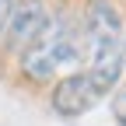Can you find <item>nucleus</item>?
<instances>
[{"mask_svg": "<svg viewBox=\"0 0 126 126\" xmlns=\"http://www.w3.org/2000/svg\"><path fill=\"white\" fill-rule=\"evenodd\" d=\"M84 56V28L70 18H49L46 32L21 53V74L32 81H49L63 67H74Z\"/></svg>", "mask_w": 126, "mask_h": 126, "instance_id": "f03ea898", "label": "nucleus"}, {"mask_svg": "<svg viewBox=\"0 0 126 126\" xmlns=\"http://www.w3.org/2000/svg\"><path fill=\"white\" fill-rule=\"evenodd\" d=\"M123 67H126V35H123Z\"/></svg>", "mask_w": 126, "mask_h": 126, "instance_id": "0eeeda50", "label": "nucleus"}, {"mask_svg": "<svg viewBox=\"0 0 126 126\" xmlns=\"http://www.w3.org/2000/svg\"><path fill=\"white\" fill-rule=\"evenodd\" d=\"M11 7H14V0H0V28L7 25V14H11Z\"/></svg>", "mask_w": 126, "mask_h": 126, "instance_id": "423d86ee", "label": "nucleus"}, {"mask_svg": "<svg viewBox=\"0 0 126 126\" xmlns=\"http://www.w3.org/2000/svg\"><path fill=\"white\" fill-rule=\"evenodd\" d=\"M102 98L105 94L91 84V77L84 70H77V74H67V77L56 81V88H53V112L63 116V119H77V116L91 112Z\"/></svg>", "mask_w": 126, "mask_h": 126, "instance_id": "7ed1b4c3", "label": "nucleus"}, {"mask_svg": "<svg viewBox=\"0 0 126 126\" xmlns=\"http://www.w3.org/2000/svg\"><path fill=\"white\" fill-rule=\"evenodd\" d=\"M123 18L112 0H91L84 11V53L88 77L102 94H109L123 77Z\"/></svg>", "mask_w": 126, "mask_h": 126, "instance_id": "f257e3e1", "label": "nucleus"}, {"mask_svg": "<svg viewBox=\"0 0 126 126\" xmlns=\"http://www.w3.org/2000/svg\"><path fill=\"white\" fill-rule=\"evenodd\" d=\"M112 112H116V119L126 126V91H119V94H116V102H112Z\"/></svg>", "mask_w": 126, "mask_h": 126, "instance_id": "39448f33", "label": "nucleus"}, {"mask_svg": "<svg viewBox=\"0 0 126 126\" xmlns=\"http://www.w3.org/2000/svg\"><path fill=\"white\" fill-rule=\"evenodd\" d=\"M46 25H49V7H46V0H14V7L7 14V25H4L7 46H14V49L25 53L46 32Z\"/></svg>", "mask_w": 126, "mask_h": 126, "instance_id": "20e7f679", "label": "nucleus"}]
</instances>
